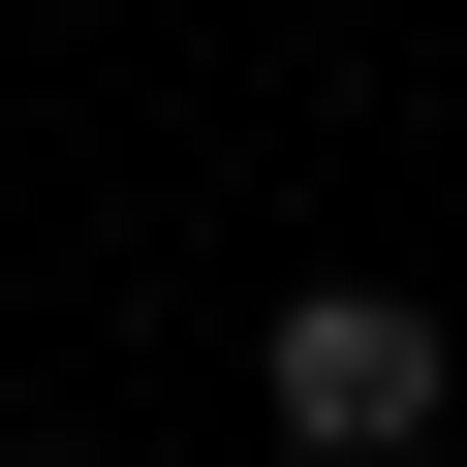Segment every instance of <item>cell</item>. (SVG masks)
Masks as SVG:
<instances>
[{
	"mask_svg": "<svg viewBox=\"0 0 467 467\" xmlns=\"http://www.w3.org/2000/svg\"><path fill=\"white\" fill-rule=\"evenodd\" d=\"M250 405H281L312 467H405V436L467 405V343H436L405 281H281V312H250Z\"/></svg>",
	"mask_w": 467,
	"mask_h": 467,
	"instance_id": "1",
	"label": "cell"
}]
</instances>
